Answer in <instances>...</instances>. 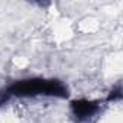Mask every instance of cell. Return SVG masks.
Masks as SVG:
<instances>
[{"mask_svg": "<svg viewBox=\"0 0 123 123\" xmlns=\"http://www.w3.org/2000/svg\"><path fill=\"white\" fill-rule=\"evenodd\" d=\"M35 97V96H51L64 98L68 96L67 87L58 80L45 78H28L12 84L6 91L0 94V104H3L10 97Z\"/></svg>", "mask_w": 123, "mask_h": 123, "instance_id": "1", "label": "cell"}, {"mask_svg": "<svg viewBox=\"0 0 123 123\" xmlns=\"http://www.w3.org/2000/svg\"><path fill=\"white\" fill-rule=\"evenodd\" d=\"M98 109H100L98 103L93 101V100L80 98V100H73L71 101V111L78 120H84V119H88V117L94 116L98 111Z\"/></svg>", "mask_w": 123, "mask_h": 123, "instance_id": "2", "label": "cell"}, {"mask_svg": "<svg viewBox=\"0 0 123 123\" xmlns=\"http://www.w3.org/2000/svg\"><path fill=\"white\" fill-rule=\"evenodd\" d=\"M122 98V90L120 88H116V90H113L111 93H110V96H109V101H114V100H120Z\"/></svg>", "mask_w": 123, "mask_h": 123, "instance_id": "3", "label": "cell"}]
</instances>
